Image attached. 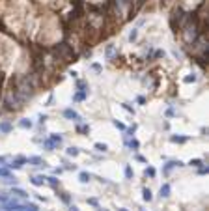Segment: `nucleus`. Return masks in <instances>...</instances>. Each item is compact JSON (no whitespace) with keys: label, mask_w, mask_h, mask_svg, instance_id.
<instances>
[{"label":"nucleus","mask_w":209,"mask_h":211,"mask_svg":"<svg viewBox=\"0 0 209 211\" xmlns=\"http://www.w3.org/2000/svg\"><path fill=\"white\" fill-rule=\"evenodd\" d=\"M97 146V150H101V151H107V146L105 144H95Z\"/></svg>","instance_id":"f257e3e1"},{"label":"nucleus","mask_w":209,"mask_h":211,"mask_svg":"<svg viewBox=\"0 0 209 211\" xmlns=\"http://www.w3.org/2000/svg\"><path fill=\"white\" fill-rule=\"evenodd\" d=\"M144 198H146V200H151V193H150V191H144Z\"/></svg>","instance_id":"f03ea898"}]
</instances>
